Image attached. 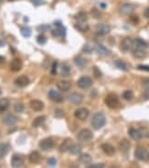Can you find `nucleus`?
<instances>
[{"instance_id":"nucleus-1","label":"nucleus","mask_w":149,"mask_h":168,"mask_svg":"<svg viewBox=\"0 0 149 168\" xmlns=\"http://www.w3.org/2000/svg\"><path fill=\"white\" fill-rule=\"evenodd\" d=\"M148 44L142 39H135L134 41V46L132 49L134 57L138 59H144L147 54Z\"/></svg>"},{"instance_id":"nucleus-2","label":"nucleus","mask_w":149,"mask_h":168,"mask_svg":"<svg viewBox=\"0 0 149 168\" xmlns=\"http://www.w3.org/2000/svg\"><path fill=\"white\" fill-rule=\"evenodd\" d=\"M106 123V118L103 112H97L93 115L91 120V126L95 130L102 129Z\"/></svg>"},{"instance_id":"nucleus-3","label":"nucleus","mask_w":149,"mask_h":168,"mask_svg":"<svg viewBox=\"0 0 149 168\" xmlns=\"http://www.w3.org/2000/svg\"><path fill=\"white\" fill-rule=\"evenodd\" d=\"M134 156L137 160L142 162L149 161V152L144 147H137L134 151Z\"/></svg>"},{"instance_id":"nucleus-4","label":"nucleus","mask_w":149,"mask_h":168,"mask_svg":"<svg viewBox=\"0 0 149 168\" xmlns=\"http://www.w3.org/2000/svg\"><path fill=\"white\" fill-rule=\"evenodd\" d=\"M105 104L110 108H116L120 104L119 98L115 94H109L105 97Z\"/></svg>"},{"instance_id":"nucleus-5","label":"nucleus","mask_w":149,"mask_h":168,"mask_svg":"<svg viewBox=\"0 0 149 168\" xmlns=\"http://www.w3.org/2000/svg\"><path fill=\"white\" fill-rule=\"evenodd\" d=\"M92 79L90 77H81L77 82V86L81 89H88L92 86Z\"/></svg>"},{"instance_id":"nucleus-6","label":"nucleus","mask_w":149,"mask_h":168,"mask_svg":"<svg viewBox=\"0 0 149 168\" xmlns=\"http://www.w3.org/2000/svg\"><path fill=\"white\" fill-rule=\"evenodd\" d=\"M135 7L131 3H124L119 8L120 14L123 16H130L134 13Z\"/></svg>"},{"instance_id":"nucleus-7","label":"nucleus","mask_w":149,"mask_h":168,"mask_svg":"<svg viewBox=\"0 0 149 168\" xmlns=\"http://www.w3.org/2000/svg\"><path fill=\"white\" fill-rule=\"evenodd\" d=\"M133 46H134V41L131 38L126 37L121 42L120 49L123 52H127L133 49Z\"/></svg>"},{"instance_id":"nucleus-8","label":"nucleus","mask_w":149,"mask_h":168,"mask_svg":"<svg viewBox=\"0 0 149 168\" xmlns=\"http://www.w3.org/2000/svg\"><path fill=\"white\" fill-rule=\"evenodd\" d=\"M40 148L43 151H49V150H51L53 147H54V141L52 138H45L43 140H41L40 141V144H39Z\"/></svg>"},{"instance_id":"nucleus-9","label":"nucleus","mask_w":149,"mask_h":168,"mask_svg":"<svg viewBox=\"0 0 149 168\" xmlns=\"http://www.w3.org/2000/svg\"><path fill=\"white\" fill-rule=\"evenodd\" d=\"M25 165V159L24 156L21 154H14L11 158V166L14 168L23 167Z\"/></svg>"},{"instance_id":"nucleus-10","label":"nucleus","mask_w":149,"mask_h":168,"mask_svg":"<svg viewBox=\"0 0 149 168\" xmlns=\"http://www.w3.org/2000/svg\"><path fill=\"white\" fill-rule=\"evenodd\" d=\"M77 137L81 141H89L93 138V133L88 129H83L78 133Z\"/></svg>"},{"instance_id":"nucleus-11","label":"nucleus","mask_w":149,"mask_h":168,"mask_svg":"<svg viewBox=\"0 0 149 168\" xmlns=\"http://www.w3.org/2000/svg\"><path fill=\"white\" fill-rule=\"evenodd\" d=\"M48 96H49V98L51 101L56 102V103H61V102H63V100H64V97H63V96L61 95V93L56 91V90H54V89H51V90L49 91Z\"/></svg>"},{"instance_id":"nucleus-12","label":"nucleus","mask_w":149,"mask_h":168,"mask_svg":"<svg viewBox=\"0 0 149 168\" xmlns=\"http://www.w3.org/2000/svg\"><path fill=\"white\" fill-rule=\"evenodd\" d=\"M89 110L86 107H80L74 112L75 118L79 121H85L89 117Z\"/></svg>"},{"instance_id":"nucleus-13","label":"nucleus","mask_w":149,"mask_h":168,"mask_svg":"<svg viewBox=\"0 0 149 168\" xmlns=\"http://www.w3.org/2000/svg\"><path fill=\"white\" fill-rule=\"evenodd\" d=\"M69 101L74 105H80L81 103H82L83 101V96L80 93H72L68 96Z\"/></svg>"},{"instance_id":"nucleus-14","label":"nucleus","mask_w":149,"mask_h":168,"mask_svg":"<svg viewBox=\"0 0 149 168\" xmlns=\"http://www.w3.org/2000/svg\"><path fill=\"white\" fill-rule=\"evenodd\" d=\"M111 26L110 25H107V24H104V23H101V24H98L96 26V33L98 35H101V36H105L107 35L108 33L111 32Z\"/></svg>"},{"instance_id":"nucleus-15","label":"nucleus","mask_w":149,"mask_h":168,"mask_svg":"<svg viewBox=\"0 0 149 168\" xmlns=\"http://www.w3.org/2000/svg\"><path fill=\"white\" fill-rule=\"evenodd\" d=\"M73 145V141L71 138H66L60 144V153H66L70 151L72 146Z\"/></svg>"},{"instance_id":"nucleus-16","label":"nucleus","mask_w":149,"mask_h":168,"mask_svg":"<svg viewBox=\"0 0 149 168\" xmlns=\"http://www.w3.org/2000/svg\"><path fill=\"white\" fill-rule=\"evenodd\" d=\"M128 134L130 138L134 141H139L141 140L143 137V132L141 130H137V129H134V128H130L128 130Z\"/></svg>"},{"instance_id":"nucleus-17","label":"nucleus","mask_w":149,"mask_h":168,"mask_svg":"<svg viewBox=\"0 0 149 168\" xmlns=\"http://www.w3.org/2000/svg\"><path fill=\"white\" fill-rule=\"evenodd\" d=\"M30 106L31 107V109L36 111V112H40L44 108L43 102L39 100V99H32L30 102Z\"/></svg>"},{"instance_id":"nucleus-18","label":"nucleus","mask_w":149,"mask_h":168,"mask_svg":"<svg viewBox=\"0 0 149 168\" xmlns=\"http://www.w3.org/2000/svg\"><path fill=\"white\" fill-rule=\"evenodd\" d=\"M101 148H102V150L104 151V153H105L106 155H108V156H113V155L115 153L114 147L112 144L108 143V142L103 143V144L101 145Z\"/></svg>"},{"instance_id":"nucleus-19","label":"nucleus","mask_w":149,"mask_h":168,"mask_svg":"<svg viewBox=\"0 0 149 168\" xmlns=\"http://www.w3.org/2000/svg\"><path fill=\"white\" fill-rule=\"evenodd\" d=\"M15 84L19 87H25L30 84V79L27 76H20L15 80Z\"/></svg>"},{"instance_id":"nucleus-20","label":"nucleus","mask_w":149,"mask_h":168,"mask_svg":"<svg viewBox=\"0 0 149 168\" xmlns=\"http://www.w3.org/2000/svg\"><path fill=\"white\" fill-rule=\"evenodd\" d=\"M10 70L13 71V72H18L19 70H21L22 68V62L21 60L16 58V59H13L11 62H10Z\"/></svg>"},{"instance_id":"nucleus-21","label":"nucleus","mask_w":149,"mask_h":168,"mask_svg":"<svg viewBox=\"0 0 149 168\" xmlns=\"http://www.w3.org/2000/svg\"><path fill=\"white\" fill-rule=\"evenodd\" d=\"M94 49L100 55H103V56H108L112 53V52L109 49H107L105 46L102 45V44H97Z\"/></svg>"},{"instance_id":"nucleus-22","label":"nucleus","mask_w":149,"mask_h":168,"mask_svg":"<svg viewBox=\"0 0 149 168\" xmlns=\"http://www.w3.org/2000/svg\"><path fill=\"white\" fill-rule=\"evenodd\" d=\"M29 160H30V163H32V164H39L40 162V160H41V155L39 152L34 151L30 154Z\"/></svg>"},{"instance_id":"nucleus-23","label":"nucleus","mask_w":149,"mask_h":168,"mask_svg":"<svg viewBox=\"0 0 149 168\" xmlns=\"http://www.w3.org/2000/svg\"><path fill=\"white\" fill-rule=\"evenodd\" d=\"M16 121H17L16 117L12 115V114H9V115L6 116L4 118V120H3V122L5 123L6 125H7V126H13L16 123Z\"/></svg>"},{"instance_id":"nucleus-24","label":"nucleus","mask_w":149,"mask_h":168,"mask_svg":"<svg viewBox=\"0 0 149 168\" xmlns=\"http://www.w3.org/2000/svg\"><path fill=\"white\" fill-rule=\"evenodd\" d=\"M57 87L60 91H68L71 88V83L66 80H61L57 84Z\"/></svg>"},{"instance_id":"nucleus-25","label":"nucleus","mask_w":149,"mask_h":168,"mask_svg":"<svg viewBox=\"0 0 149 168\" xmlns=\"http://www.w3.org/2000/svg\"><path fill=\"white\" fill-rule=\"evenodd\" d=\"M52 36L56 38H60L65 36V29L62 26H57L53 31H51Z\"/></svg>"},{"instance_id":"nucleus-26","label":"nucleus","mask_w":149,"mask_h":168,"mask_svg":"<svg viewBox=\"0 0 149 168\" xmlns=\"http://www.w3.org/2000/svg\"><path fill=\"white\" fill-rule=\"evenodd\" d=\"M131 148L130 141L126 139H123L119 142V149L122 152H127Z\"/></svg>"},{"instance_id":"nucleus-27","label":"nucleus","mask_w":149,"mask_h":168,"mask_svg":"<svg viewBox=\"0 0 149 168\" xmlns=\"http://www.w3.org/2000/svg\"><path fill=\"white\" fill-rule=\"evenodd\" d=\"M9 149H10V146L8 143H0V159L4 158L8 152H9Z\"/></svg>"},{"instance_id":"nucleus-28","label":"nucleus","mask_w":149,"mask_h":168,"mask_svg":"<svg viewBox=\"0 0 149 168\" xmlns=\"http://www.w3.org/2000/svg\"><path fill=\"white\" fill-rule=\"evenodd\" d=\"M79 161L83 165H91V163L92 161V158L88 153H82V154L80 155Z\"/></svg>"},{"instance_id":"nucleus-29","label":"nucleus","mask_w":149,"mask_h":168,"mask_svg":"<svg viewBox=\"0 0 149 168\" xmlns=\"http://www.w3.org/2000/svg\"><path fill=\"white\" fill-rule=\"evenodd\" d=\"M75 28L78 30L79 31H81V32H85V31H89L90 27L89 25L86 23V22H78L75 24Z\"/></svg>"},{"instance_id":"nucleus-30","label":"nucleus","mask_w":149,"mask_h":168,"mask_svg":"<svg viewBox=\"0 0 149 168\" xmlns=\"http://www.w3.org/2000/svg\"><path fill=\"white\" fill-rule=\"evenodd\" d=\"M45 121H46V117H45V116H40V117L36 118V119L33 121L32 126H33L34 128H39V127H40V126L45 122Z\"/></svg>"},{"instance_id":"nucleus-31","label":"nucleus","mask_w":149,"mask_h":168,"mask_svg":"<svg viewBox=\"0 0 149 168\" xmlns=\"http://www.w3.org/2000/svg\"><path fill=\"white\" fill-rule=\"evenodd\" d=\"M71 73H72V68H71V66H70L67 62L63 63L62 66H61V74H62V76H64V77H69V76L71 75Z\"/></svg>"},{"instance_id":"nucleus-32","label":"nucleus","mask_w":149,"mask_h":168,"mask_svg":"<svg viewBox=\"0 0 149 168\" xmlns=\"http://www.w3.org/2000/svg\"><path fill=\"white\" fill-rule=\"evenodd\" d=\"M9 104H10V102L7 98H1L0 99V112H4V111L7 110Z\"/></svg>"},{"instance_id":"nucleus-33","label":"nucleus","mask_w":149,"mask_h":168,"mask_svg":"<svg viewBox=\"0 0 149 168\" xmlns=\"http://www.w3.org/2000/svg\"><path fill=\"white\" fill-rule=\"evenodd\" d=\"M74 62L75 64H76L78 67H81V68L86 66V64H87V60L84 59V58L81 57V56H77V57H75Z\"/></svg>"},{"instance_id":"nucleus-34","label":"nucleus","mask_w":149,"mask_h":168,"mask_svg":"<svg viewBox=\"0 0 149 168\" xmlns=\"http://www.w3.org/2000/svg\"><path fill=\"white\" fill-rule=\"evenodd\" d=\"M114 64H115V66L118 69L122 70V71H124V72L128 71V67H127L126 63L122 61V60H116V61L114 62Z\"/></svg>"},{"instance_id":"nucleus-35","label":"nucleus","mask_w":149,"mask_h":168,"mask_svg":"<svg viewBox=\"0 0 149 168\" xmlns=\"http://www.w3.org/2000/svg\"><path fill=\"white\" fill-rule=\"evenodd\" d=\"M81 151H82V149H81V146H79V145H72V148L70 149V153H72V154H73V155H78V154H81Z\"/></svg>"},{"instance_id":"nucleus-36","label":"nucleus","mask_w":149,"mask_h":168,"mask_svg":"<svg viewBox=\"0 0 149 168\" xmlns=\"http://www.w3.org/2000/svg\"><path fill=\"white\" fill-rule=\"evenodd\" d=\"M123 97L127 100V101H130L134 98V93L132 90H125V91L123 93Z\"/></svg>"},{"instance_id":"nucleus-37","label":"nucleus","mask_w":149,"mask_h":168,"mask_svg":"<svg viewBox=\"0 0 149 168\" xmlns=\"http://www.w3.org/2000/svg\"><path fill=\"white\" fill-rule=\"evenodd\" d=\"M76 19L80 22H86L87 21V14L85 12H80L76 15Z\"/></svg>"},{"instance_id":"nucleus-38","label":"nucleus","mask_w":149,"mask_h":168,"mask_svg":"<svg viewBox=\"0 0 149 168\" xmlns=\"http://www.w3.org/2000/svg\"><path fill=\"white\" fill-rule=\"evenodd\" d=\"M14 110L16 113H22L25 110V106L22 103H16L14 105Z\"/></svg>"},{"instance_id":"nucleus-39","label":"nucleus","mask_w":149,"mask_h":168,"mask_svg":"<svg viewBox=\"0 0 149 168\" xmlns=\"http://www.w3.org/2000/svg\"><path fill=\"white\" fill-rule=\"evenodd\" d=\"M20 32L22 34V36L26 37V38H29L30 35H31V30L28 27H24L20 30Z\"/></svg>"},{"instance_id":"nucleus-40","label":"nucleus","mask_w":149,"mask_h":168,"mask_svg":"<svg viewBox=\"0 0 149 168\" xmlns=\"http://www.w3.org/2000/svg\"><path fill=\"white\" fill-rule=\"evenodd\" d=\"M37 41H38V43L39 44H45L46 43V41H47V38L45 37V35L43 34H40L37 37Z\"/></svg>"},{"instance_id":"nucleus-41","label":"nucleus","mask_w":149,"mask_h":168,"mask_svg":"<svg viewBox=\"0 0 149 168\" xmlns=\"http://www.w3.org/2000/svg\"><path fill=\"white\" fill-rule=\"evenodd\" d=\"M65 116V113L62 109H56L55 110V117L58 119H61Z\"/></svg>"},{"instance_id":"nucleus-42","label":"nucleus","mask_w":149,"mask_h":168,"mask_svg":"<svg viewBox=\"0 0 149 168\" xmlns=\"http://www.w3.org/2000/svg\"><path fill=\"white\" fill-rule=\"evenodd\" d=\"M93 74H94V77L96 78H100L102 77V73H101L100 69L98 67H96V66L93 67Z\"/></svg>"},{"instance_id":"nucleus-43","label":"nucleus","mask_w":149,"mask_h":168,"mask_svg":"<svg viewBox=\"0 0 149 168\" xmlns=\"http://www.w3.org/2000/svg\"><path fill=\"white\" fill-rule=\"evenodd\" d=\"M48 164L50 166H55L56 164H57V160L54 158V157H51L48 160Z\"/></svg>"},{"instance_id":"nucleus-44","label":"nucleus","mask_w":149,"mask_h":168,"mask_svg":"<svg viewBox=\"0 0 149 168\" xmlns=\"http://www.w3.org/2000/svg\"><path fill=\"white\" fill-rule=\"evenodd\" d=\"M143 98L147 100L149 99V89L148 88H144V91H143Z\"/></svg>"},{"instance_id":"nucleus-45","label":"nucleus","mask_w":149,"mask_h":168,"mask_svg":"<svg viewBox=\"0 0 149 168\" xmlns=\"http://www.w3.org/2000/svg\"><path fill=\"white\" fill-rule=\"evenodd\" d=\"M137 69L141 70V71H146V72H149V65H138Z\"/></svg>"},{"instance_id":"nucleus-46","label":"nucleus","mask_w":149,"mask_h":168,"mask_svg":"<svg viewBox=\"0 0 149 168\" xmlns=\"http://www.w3.org/2000/svg\"><path fill=\"white\" fill-rule=\"evenodd\" d=\"M51 74L55 75L57 74V62H54L52 64V68H51Z\"/></svg>"},{"instance_id":"nucleus-47","label":"nucleus","mask_w":149,"mask_h":168,"mask_svg":"<svg viewBox=\"0 0 149 168\" xmlns=\"http://www.w3.org/2000/svg\"><path fill=\"white\" fill-rule=\"evenodd\" d=\"M92 50H93V48H91L90 45H85L82 49V51L85 52H92Z\"/></svg>"},{"instance_id":"nucleus-48","label":"nucleus","mask_w":149,"mask_h":168,"mask_svg":"<svg viewBox=\"0 0 149 168\" xmlns=\"http://www.w3.org/2000/svg\"><path fill=\"white\" fill-rule=\"evenodd\" d=\"M90 168H103L105 167L104 164H95V165H91L89 166Z\"/></svg>"},{"instance_id":"nucleus-49","label":"nucleus","mask_w":149,"mask_h":168,"mask_svg":"<svg viewBox=\"0 0 149 168\" xmlns=\"http://www.w3.org/2000/svg\"><path fill=\"white\" fill-rule=\"evenodd\" d=\"M143 86H144V88H148L149 89V79H145L143 81Z\"/></svg>"},{"instance_id":"nucleus-50","label":"nucleus","mask_w":149,"mask_h":168,"mask_svg":"<svg viewBox=\"0 0 149 168\" xmlns=\"http://www.w3.org/2000/svg\"><path fill=\"white\" fill-rule=\"evenodd\" d=\"M144 16H145L147 18H149V7L145 9V11H144Z\"/></svg>"},{"instance_id":"nucleus-51","label":"nucleus","mask_w":149,"mask_h":168,"mask_svg":"<svg viewBox=\"0 0 149 168\" xmlns=\"http://www.w3.org/2000/svg\"><path fill=\"white\" fill-rule=\"evenodd\" d=\"M4 61H5V58L2 57V56H0V63H3V62Z\"/></svg>"},{"instance_id":"nucleus-52","label":"nucleus","mask_w":149,"mask_h":168,"mask_svg":"<svg viewBox=\"0 0 149 168\" xmlns=\"http://www.w3.org/2000/svg\"><path fill=\"white\" fill-rule=\"evenodd\" d=\"M1 1H3V0H0V2H1Z\"/></svg>"},{"instance_id":"nucleus-53","label":"nucleus","mask_w":149,"mask_h":168,"mask_svg":"<svg viewBox=\"0 0 149 168\" xmlns=\"http://www.w3.org/2000/svg\"><path fill=\"white\" fill-rule=\"evenodd\" d=\"M0 93H1V92H0Z\"/></svg>"}]
</instances>
